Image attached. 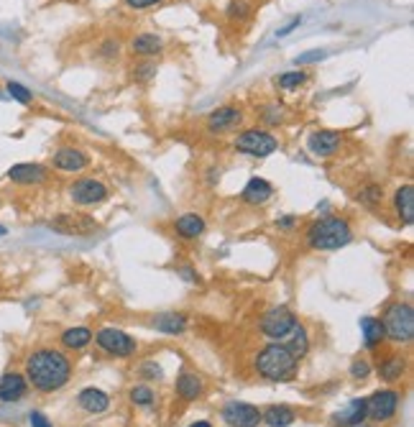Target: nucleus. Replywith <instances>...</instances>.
Here are the masks:
<instances>
[{
	"instance_id": "obj_35",
	"label": "nucleus",
	"mask_w": 414,
	"mask_h": 427,
	"mask_svg": "<svg viewBox=\"0 0 414 427\" xmlns=\"http://www.w3.org/2000/svg\"><path fill=\"white\" fill-rule=\"evenodd\" d=\"M351 373H353V379H366L371 373V366L366 364V361H356V364L351 366Z\"/></svg>"
},
{
	"instance_id": "obj_44",
	"label": "nucleus",
	"mask_w": 414,
	"mask_h": 427,
	"mask_svg": "<svg viewBox=\"0 0 414 427\" xmlns=\"http://www.w3.org/2000/svg\"><path fill=\"white\" fill-rule=\"evenodd\" d=\"M0 236H6V228H3V226H0Z\"/></svg>"
},
{
	"instance_id": "obj_22",
	"label": "nucleus",
	"mask_w": 414,
	"mask_h": 427,
	"mask_svg": "<svg viewBox=\"0 0 414 427\" xmlns=\"http://www.w3.org/2000/svg\"><path fill=\"white\" fill-rule=\"evenodd\" d=\"M284 346L289 348V353L294 355V358H305L307 351H309V340H307V330L302 325H294L292 330H289V338Z\"/></svg>"
},
{
	"instance_id": "obj_21",
	"label": "nucleus",
	"mask_w": 414,
	"mask_h": 427,
	"mask_svg": "<svg viewBox=\"0 0 414 427\" xmlns=\"http://www.w3.org/2000/svg\"><path fill=\"white\" fill-rule=\"evenodd\" d=\"M261 419L271 427H287L297 419V415H294V409H289L287 404H271V407L261 415Z\"/></svg>"
},
{
	"instance_id": "obj_29",
	"label": "nucleus",
	"mask_w": 414,
	"mask_h": 427,
	"mask_svg": "<svg viewBox=\"0 0 414 427\" xmlns=\"http://www.w3.org/2000/svg\"><path fill=\"white\" fill-rule=\"evenodd\" d=\"M378 373H381V379L384 382H396V379H402V373H404V361L399 358V355H391L389 361L378 366Z\"/></svg>"
},
{
	"instance_id": "obj_32",
	"label": "nucleus",
	"mask_w": 414,
	"mask_h": 427,
	"mask_svg": "<svg viewBox=\"0 0 414 427\" xmlns=\"http://www.w3.org/2000/svg\"><path fill=\"white\" fill-rule=\"evenodd\" d=\"M131 402L138 404V407H149L153 402L151 386H133V389H131Z\"/></svg>"
},
{
	"instance_id": "obj_24",
	"label": "nucleus",
	"mask_w": 414,
	"mask_h": 427,
	"mask_svg": "<svg viewBox=\"0 0 414 427\" xmlns=\"http://www.w3.org/2000/svg\"><path fill=\"white\" fill-rule=\"evenodd\" d=\"M360 327H363V340H366V346L369 348H376L386 333H384V322L376 318H363L360 320Z\"/></svg>"
},
{
	"instance_id": "obj_45",
	"label": "nucleus",
	"mask_w": 414,
	"mask_h": 427,
	"mask_svg": "<svg viewBox=\"0 0 414 427\" xmlns=\"http://www.w3.org/2000/svg\"><path fill=\"white\" fill-rule=\"evenodd\" d=\"M356 427H366V425H356Z\"/></svg>"
},
{
	"instance_id": "obj_26",
	"label": "nucleus",
	"mask_w": 414,
	"mask_h": 427,
	"mask_svg": "<svg viewBox=\"0 0 414 427\" xmlns=\"http://www.w3.org/2000/svg\"><path fill=\"white\" fill-rule=\"evenodd\" d=\"M131 46H133L135 54L141 56H153L162 52L164 41L159 36H153V34H141V36H135L133 41H131Z\"/></svg>"
},
{
	"instance_id": "obj_39",
	"label": "nucleus",
	"mask_w": 414,
	"mask_h": 427,
	"mask_svg": "<svg viewBox=\"0 0 414 427\" xmlns=\"http://www.w3.org/2000/svg\"><path fill=\"white\" fill-rule=\"evenodd\" d=\"M325 52H315V54H302L297 59V64H307V62H317V59H323Z\"/></svg>"
},
{
	"instance_id": "obj_43",
	"label": "nucleus",
	"mask_w": 414,
	"mask_h": 427,
	"mask_svg": "<svg viewBox=\"0 0 414 427\" xmlns=\"http://www.w3.org/2000/svg\"><path fill=\"white\" fill-rule=\"evenodd\" d=\"M189 427H213L210 422H195V425H189Z\"/></svg>"
},
{
	"instance_id": "obj_10",
	"label": "nucleus",
	"mask_w": 414,
	"mask_h": 427,
	"mask_svg": "<svg viewBox=\"0 0 414 427\" xmlns=\"http://www.w3.org/2000/svg\"><path fill=\"white\" fill-rule=\"evenodd\" d=\"M223 419L230 427H256L261 422V412L246 402H228L223 409Z\"/></svg>"
},
{
	"instance_id": "obj_20",
	"label": "nucleus",
	"mask_w": 414,
	"mask_h": 427,
	"mask_svg": "<svg viewBox=\"0 0 414 427\" xmlns=\"http://www.w3.org/2000/svg\"><path fill=\"white\" fill-rule=\"evenodd\" d=\"M366 419V399H353L345 409L335 415V422L342 427H356Z\"/></svg>"
},
{
	"instance_id": "obj_7",
	"label": "nucleus",
	"mask_w": 414,
	"mask_h": 427,
	"mask_svg": "<svg viewBox=\"0 0 414 427\" xmlns=\"http://www.w3.org/2000/svg\"><path fill=\"white\" fill-rule=\"evenodd\" d=\"M98 346L110 355H118V358H126V355H133L135 353V343L133 338L123 333V330H116V327H102L98 336Z\"/></svg>"
},
{
	"instance_id": "obj_34",
	"label": "nucleus",
	"mask_w": 414,
	"mask_h": 427,
	"mask_svg": "<svg viewBox=\"0 0 414 427\" xmlns=\"http://www.w3.org/2000/svg\"><path fill=\"white\" fill-rule=\"evenodd\" d=\"M261 118L271 126H276L279 120H284V105H266L261 113Z\"/></svg>"
},
{
	"instance_id": "obj_4",
	"label": "nucleus",
	"mask_w": 414,
	"mask_h": 427,
	"mask_svg": "<svg viewBox=\"0 0 414 427\" xmlns=\"http://www.w3.org/2000/svg\"><path fill=\"white\" fill-rule=\"evenodd\" d=\"M384 333L391 340L399 343H409L414 336V309L406 302H396L386 309V318H384Z\"/></svg>"
},
{
	"instance_id": "obj_16",
	"label": "nucleus",
	"mask_w": 414,
	"mask_h": 427,
	"mask_svg": "<svg viewBox=\"0 0 414 427\" xmlns=\"http://www.w3.org/2000/svg\"><path fill=\"white\" fill-rule=\"evenodd\" d=\"M54 166L62 172H80L87 166V156L80 149H59L54 154Z\"/></svg>"
},
{
	"instance_id": "obj_13",
	"label": "nucleus",
	"mask_w": 414,
	"mask_h": 427,
	"mask_svg": "<svg viewBox=\"0 0 414 427\" xmlns=\"http://www.w3.org/2000/svg\"><path fill=\"white\" fill-rule=\"evenodd\" d=\"M28 382L21 373H6L0 379V402H19L26 397Z\"/></svg>"
},
{
	"instance_id": "obj_38",
	"label": "nucleus",
	"mask_w": 414,
	"mask_h": 427,
	"mask_svg": "<svg viewBox=\"0 0 414 427\" xmlns=\"http://www.w3.org/2000/svg\"><path fill=\"white\" fill-rule=\"evenodd\" d=\"M131 8H149V6H156L159 0H126Z\"/></svg>"
},
{
	"instance_id": "obj_19",
	"label": "nucleus",
	"mask_w": 414,
	"mask_h": 427,
	"mask_svg": "<svg viewBox=\"0 0 414 427\" xmlns=\"http://www.w3.org/2000/svg\"><path fill=\"white\" fill-rule=\"evenodd\" d=\"M271 195H274V187H271L266 179H261V177H253L251 182L246 184L243 202H248V205H263Z\"/></svg>"
},
{
	"instance_id": "obj_6",
	"label": "nucleus",
	"mask_w": 414,
	"mask_h": 427,
	"mask_svg": "<svg viewBox=\"0 0 414 427\" xmlns=\"http://www.w3.org/2000/svg\"><path fill=\"white\" fill-rule=\"evenodd\" d=\"M276 138L266 133V131H259V128H251V131H246L241 136L235 138V149L241 151V154H248V156H256V159H263V156H269L276 151Z\"/></svg>"
},
{
	"instance_id": "obj_28",
	"label": "nucleus",
	"mask_w": 414,
	"mask_h": 427,
	"mask_svg": "<svg viewBox=\"0 0 414 427\" xmlns=\"http://www.w3.org/2000/svg\"><path fill=\"white\" fill-rule=\"evenodd\" d=\"M153 327L162 330V333H169V336H177V333H182L187 327V320L182 318V315L169 312V315H159V318L153 320Z\"/></svg>"
},
{
	"instance_id": "obj_40",
	"label": "nucleus",
	"mask_w": 414,
	"mask_h": 427,
	"mask_svg": "<svg viewBox=\"0 0 414 427\" xmlns=\"http://www.w3.org/2000/svg\"><path fill=\"white\" fill-rule=\"evenodd\" d=\"M228 13H230V16H246V6L243 3H233V6L228 8Z\"/></svg>"
},
{
	"instance_id": "obj_31",
	"label": "nucleus",
	"mask_w": 414,
	"mask_h": 427,
	"mask_svg": "<svg viewBox=\"0 0 414 427\" xmlns=\"http://www.w3.org/2000/svg\"><path fill=\"white\" fill-rule=\"evenodd\" d=\"M8 95L13 98V100H19V102H23V105H28V102L34 100V95H31V90L28 87H23L21 82H8Z\"/></svg>"
},
{
	"instance_id": "obj_17",
	"label": "nucleus",
	"mask_w": 414,
	"mask_h": 427,
	"mask_svg": "<svg viewBox=\"0 0 414 427\" xmlns=\"http://www.w3.org/2000/svg\"><path fill=\"white\" fill-rule=\"evenodd\" d=\"M77 402H80V407L85 409V412H90V415H100V412H105V409L110 407L108 394L100 389H92V386L90 389H82Z\"/></svg>"
},
{
	"instance_id": "obj_36",
	"label": "nucleus",
	"mask_w": 414,
	"mask_h": 427,
	"mask_svg": "<svg viewBox=\"0 0 414 427\" xmlns=\"http://www.w3.org/2000/svg\"><path fill=\"white\" fill-rule=\"evenodd\" d=\"M28 422H31V427H52V422H49L41 412H31V415H28Z\"/></svg>"
},
{
	"instance_id": "obj_12",
	"label": "nucleus",
	"mask_w": 414,
	"mask_h": 427,
	"mask_svg": "<svg viewBox=\"0 0 414 427\" xmlns=\"http://www.w3.org/2000/svg\"><path fill=\"white\" fill-rule=\"evenodd\" d=\"M8 179L16 184H39L46 179V166H41V164H13L8 169Z\"/></svg>"
},
{
	"instance_id": "obj_41",
	"label": "nucleus",
	"mask_w": 414,
	"mask_h": 427,
	"mask_svg": "<svg viewBox=\"0 0 414 427\" xmlns=\"http://www.w3.org/2000/svg\"><path fill=\"white\" fill-rule=\"evenodd\" d=\"M294 26H299V19H294V21H292V23H289V26H284V28H281V31H279V36H287V34H289V31H292V28H294Z\"/></svg>"
},
{
	"instance_id": "obj_14",
	"label": "nucleus",
	"mask_w": 414,
	"mask_h": 427,
	"mask_svg": "<svg viewBox=\"0 0 414 427\" xmlns=\"http://www.w3.org/2000/svg\"><path fill=\"white\" fill-rule=\"evenodd\" d=\"M241 120H243V113L238 108H220L207 118V128H210L213 133H223V131L235 128Z\"/></svg>"
},
{
	"instance_id": "obj_23",
	"label": "nucleus",
	"mask_w": 414,
	"mask_h": 427,
	"mask_svg": "<svg viewBox=\"0 0 414 427\" xmlns=\"http://www.w3.org/2000/svg\"><path fill=\"white\" fill-rule=\"evenodd\" d=\"M202 230H205V220L199 218L197 212H187L177 220V233L182 238H197L202 236Z\"/></svg>"
},
{
	"instance_id": "obj_1",
	"label": "nucleus",
	"mask_w": 414,
	"mask_h": 427,
	"mask_svg": "<svg viewBox=\"0 0 414 427\" xmlns=\"http://www.w3.org/2000/svg\"><path fill=\"white\" fill-rule=\"evenodd\" d=\"M72 376V364L62 351L54 348H39L28 355L26 361V379L39 391H56Z\"/></svg>"
},
{
	"instance_id": "obj_33",
	"label": "nucleus",
	"mask_w": 414,
	"mask_h": 427,
	"mask_svg": "<svg viewBox=\"0 0 414 427\" xmlns=\"http://www.w3.org/2000/svg\"><path fill=\"white\" fill-rule=\"evenodd\" d=\"M305 80H307L305 72H287L279 77V87L281 90H292V87H299Z\"/></svg>"
},
{
	"instance_id": "obj_2",
	"label": "nucleus",
	"mask_w": 414,
	"mask_h": 427,
	"mask_svg": "<svg viewBox=\"0 0 414 427\" xmlns=\"http://www.w3.org/2000/svg\"><path fill=\"white\" fill-rule=\"evenodd\" d=\"M297 358L289 353L284 343H271L256 355V371L271 382H287L297 371Z\"/></svg>"
},
{
	"instance_id": "obj_25",
	"label": "nucleus",
	"mask_w": 414,
	"mask_h": 427,
	"mask_svg": "<svg viewBox=\"0 0 414 427\" xmlns=\"http://www.w3.org/2000/svg\"><path fill=\"white\" fill-rule=\"evenodd\" d=\"M177 394H179L182 399H197L199 394H202V382H199L195 373H182L179 379H177Z\"/></svg>"
},
{
	"instance_id": "obj_30",
	"label": "nucleus",
	"mask_w": 414,
	"mask_h": 427,
	"mask_svg": "<svg viewBox=\"0 0 414 427\" xmlns=\"http://www.w3.org/2000/svg\"><path fill=\"white\" fill-rule=\"evenodd\" d=\"M381 197H384V192H381L378 184H369V187H363V190L358 192V202L360 205H369V208H373L376 202H381Z\"/></svg>"
},
{
	"instance_id": "obj_18",
	"label": "nucleus",
	"mask_w": 414,
	"mask_h": 427,
	"mask_svg": "<svg viewBox=\"0 0 414 427\" xmlns=\"http://www.w3.org/2000/svg\"><path fill=\"white\" fill-rule=\"evenodd\" d=\"M394 205H396L399 218L404 220V226H412L414 223V187L412 184H404V187L396 190Z\"/></svg>"
},
{
	"instance_id": "obj_15",
	"label": "nucleus",
	"mask_w": 414,
	"mask_h": 427,
	"mask_svg": "<svg viewBox=\"0 0 414 427\" xmlns=\"http://www.w3.org/2000/svg\"><path fill=\"white\" fill-rule=\"evenodd\" d=\"M307 146H309V151L317 156H333L335 151H338V146H340V136H338L335 131H317V133L309 136Z\"/></svg>"
},
{
	"instance_id": "obj_11",
	"label": "nucleus",
	"mask_w": 414,
	"mask_h": 427,
	"mask_svg": "<svg viewBox=\"0 0 414 427\" xmlns=\"http://www.w3.org/2000/svg\"><path fill=\"white\" fill-rule=\"evenodd\" d=\"M69 197H72L77 205H98L108 197V190L102 182H95V179H80L69 187Z\"/></svg>"
},
{
	"instance_id": "obj_27",
	"label": "nucleus",
	"mask_w": 414,
	"mask_h": 427,
	"mask_svg": "<svg viewBox=\"0 0 414 427\" xmlns=\"http://www.w3.org/2000/svg\"><path fill=\"white\" fill-rule=\"evenodd\" d=\"M90 340H92V333L87 327H69V330H64V336H62V343L67 348H72V351L85 348Z\"/></svg>"
},
{
	"instance_id": "obj_5",
	"label": "nucleus",
	"mask_w": 414,
	"mask_h": 427,
	"mask_svg": "<svg viewBox=\"0 0 414 427\" xmlns=\"http://www.w3.org/2000/svg\"><path fill=\"white\" fill-rule=\"evenodd\" d=\"M49 228H54L56 233H62V236H95L98 233V220L90 218V215H85V212H62V215H56Z\"/></svg>"
},
{
	"instance_id": "obj_42",
	"label": "nucleus",
	"mask_w": 414,
	"mask_h": 427,
	"mask_svg": "<svg viewBox=\"0 0 414 427\" xmlns=\"http://www.w3.org/2000/svg\"><path fill=\"white\" fill-rule=\"evenodd\" d=\"M279 226H281V228H292V226H294V218H284V220H281V223H279Z\"/></svg>"
},
{
	"instance_id": "obj_3",
	"label": "nucleus",
	"mask_w": 414,
	"mask_h": 427,
	"mask_svg": "<svg viewBox=\"0 0 414 427\" xmlns=\"http://www.w3.org/2000/svg\"><path fill=\"white\" fill-rule=\"evenodd\" d=\"M353 230L348 226V220L342 218H323L312 223L307 230V243L317 248V251H335L342 248L345 243H351Z\"/></svg>"
},
{
	"instance_id": "obj_37",
	"label": "nucleus",
	"mask_w": 414,
	"mask_h": 427,
	"mask_svg": "<svg viewBox=\"0 0 414 427\" xmlns=\"http://www.w3.org/2000/svg\"><path fill=\"white\" fill-rule=\"evenodd\" d=\"M135 72H138L135 74L138 80H149V77H153V72H156V64H141Z\"/></svg>"
},
{
	"instance_id": "obj_8",
	"label": "nucleus",
	"mask_w": 414,
	"mask_h": 427,
	"mask_svg": "<svg viewBox=\"0 0 414 427\" xmlns=\"http://www.w3.org/2000/svg\"><path fill=\"white\" fill-rule=\"evenodd\" d=\"M294 325H297V320H294V315H292L287 307H274L261 318V333L263 336L274 338V340L287 338L289 330H292Z\"/></svg>"
},
{
	"instance_id": "obj_9",
	"label": "nucleus",
	"mask_w": 414,
	"mask_h": 427,
	"mask_svg": "<svg viewBox=\"0 0 414 427\" xmlns=\"http://www.w3.org/2000/svg\"><path fill=\"white\" fill-rule=\"evenodd\" d=\"M396 407H399V394L396 391H376L373 397L366 399V417L376 419V422H386V419L394 417Z\"/></svg>"
}]
</instances>
